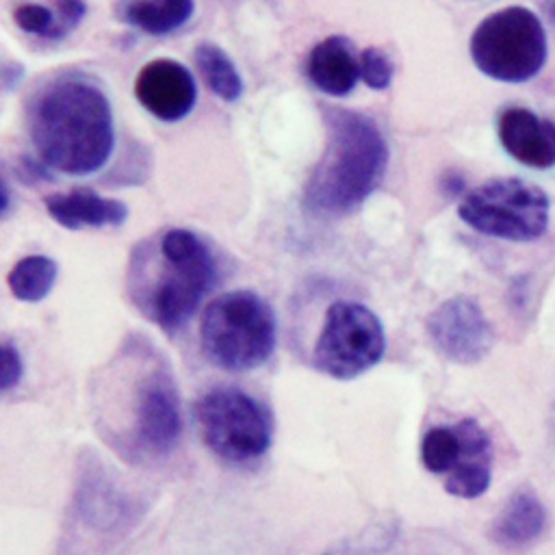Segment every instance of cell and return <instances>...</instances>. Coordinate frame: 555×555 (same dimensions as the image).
Listing matches in <instances>:
<instances>
[{
	"mask_svg": "<svg viewBox=\"0 0 555 555\" xmlns=\"http://www.w3.org/2000/svg\"><path fill=\"white\" fill-rule=\"evenodd\" d=\"M195 9V0H124L119 4V17L147 33V35H169L182 28Z\"/></svg>",
	"mask_w": 555,
	"mask_h": 555,
	"instance_id": "2e32d148",
	"label": "cell"
},
{
	"mask_svg": "<svg viewBox=\"0 0 555 555\" xmlns=\"http://www.w3.org/2000/svg\"><path fill=\"white\" fill-rule=\"evenodd\" d=\"M24 377V360L13 343H2V366H0V390L9 392Z\"/></svg>",
	"mask_w": 555,
	"mask_h": 555,
	"instance_id": "603a6c76",
	"label": "cell"
},
{
	"mask_svg": "<svg viewBox=\"0 0 555 555\" xmlns=\"http://www.w3.org/2000/svg\"><path fill=\"white\" fill-rule=\"evenodd\" d=\"M399 538V520L397 518H377L356 531L349 538L334 542L321 555H382L386 553Z\"/></svg>",
	"mask_w": 555,
	"mask_h": 555,
	"instance_id": "d6986e66",
	"label": "cell"
},
{
	"mask_svg": "<svg viewBox=\"0 0 555 555\" xmlns=\"http://www.w3.org/2000/svg\"><path fill=\"white\" fill-rule=\"evenodd\" d=\"M46 210L56 223L67 230L113 228L121 225L128 219V208L124 202L85 189L48 195Z\"/></svg>",
	"mask_w": 555,
	"mask_h": 555,
	"instance_id": "5bb4252c",
	"label": "cell"
},
{
	"mask_svg": "<svg viewBox=\"0 0 555 555\" xmlns=\"http://www.w3.org/2000/svg\"><path fill=\"white\" fill-rule=\"evenodd\" d=\"M195 65L208 89L223 102H236L243 95V80L232 59L210 41L195 48Z\"/></svg>",
	"mask_w": 555,
	"mask_h": 555,
	"instance_id": "ac0fdd59",
	"label": "cell"
},
{
	"mask_svg": "<svg viewBox=\"0 0 555 555\" xmlns=\"http://www.w3.org/2000/svg\"><path fill=\"white\" fill-rule=\"evenodd\" d=\"M199 345L208 362L230 373L267 364L278 345V319L254 291H230L215 297L199 321Z\"/></svg>",
	"mask_w": 555,
	"mask_h": 555,
	"instance_id": "277c9868",
	"label": "cell"
},
{
	"mask_svg": "<svg viewBox=\"0 0 555 555\" xmlns=\"http://www.w3.org/2000/svg\"><path fill=\"white\" fill-rule=\"evenodd\" d=\"M548 195L522 178H494L470 189L457 215L473 230L503 241L527 243L548 228Z\"/></svg>",
	"mask_w": 555,
	"mask_h": 555,
	"instance_id": "52a82bcc",
	"label": "cell"
},
{
	"mask_svg": "<svg viewBox=\"0 0 555 555\" xmlns=\"http://www.w3.org/2000/svg\"><path fill=\"white\" fill-rule=\"evenodd\" d=\"M59 267L50 256L30 254L13 264L7 284L15 299L26 304H37L50 295L56 282Z\"/></svg>",
	"mask_w": 555,
	"mask_h": 555,
	"instance_id": "e0dca14e",
	"label": "cell"
},
{
	"mask_svg": "<svg viewBox=\"0 0 555 555\" xmlns=\"http://www.w3.org/2000/svg\"><path fill=\"white\" fill-rule=\"evenodd\" d=\"M546 35L540 17L527 7H505L486 15L470 37L477 69L501 82H527L546 61Z\"/></svg>",
	"mask_w": 555,
	"mask_h": 555,
	"instance_id": "8992f818",
	"label": "cell"
},
{
	"mask_svg": "<svg viewBox=\"0 0 555 555\" xmlns=\"http://www.w3.org/2000/svg\"><path fill=\"white\" fill-rule=\"evenodd\" d=\"M386 353L379 317L358 301H334L312 349V366L334 379H356Z\"/></svg>",
	"mask_w": 555,
	"mask_h": 555,
	"instance_id": "ba28073f",
	"label": "cell"
},
{
	"mask_svg": "<svg viewBox=\"0 0 555 555\" xmlns=\"http://www.w3.org/2000/svg\"><path fill=\"white\" fill-rule=\"evenodd\" d=\"M544 11L555 20V0H546L544 2Z\"/></svg>",
	"mask_w": 555,
	"mask_h": 555,
	"instance_id": "d4e9b609",
	"label": "cell"
},
{
	"mask_svg": "<svg viewBox=\"0 0 555 555\" xmlns=\"http://www.w3.org/2000/svg\"><path fill=\"white\" fill-rule=\"evenodd\" d=\"M139 104L163 121H180L197 100V87L191 72L173 59H156L141 67L134 80Z\"/></svg>",
	"mask_w": 555,
	"mask_h": 555,
	"instance_id": "8fae6325",
	"label": "cell"
},
{
	"mask_svg": "<svg viewBox=\"0 0 555 555\" xmlns=\"http://www.w3.org/2000/svg\"><path fill=\"white\" fill-rule=\"evenodd\" d=\"M130 436L139 453L160 457L182 436V408L173 375L160 362L143 366L130 388Z\"/></svg>",
	"mask_w": 555,
	"mask_h": 555,
	"instance_id": "9c48e42d",
	"label": "cell"
},
{
	"mask_svg": "<svg viewBox=\"0 0 555 555\" xmlns=\"http://www.w3.org/2000/svg\"><path fill=\"white\" fill-rule=\"evenodd\" d=\"M429 343L449 362L477 364L494 343L490 321L477 301L464 295L444 299L425 323Z\"/></svg>",
	"mask_w": 555,
	"mask_h": 555,
	"instance_id": "30bf717a",
	"label": "cell"
},
{
	"mask_svg": "<svg viewBox=\"0 0 555 555\" xmlns=\"http://www.w3.org/2000/svg\"><path fill=\"white\" fill-rule=\"evenodd\" d=\"M217 260L195 232L169 228L158 238L154 280H143L134 295L143 314L165 334L180 332L202 299L217 284Z\"/></svg>",
	"mask_w": 555,
	"mask_h": 555,
	"instance_id": "3957f363",
	"label": "cell"
},
{
	"mask_svg": "<svg viewBox=\"0 0 555 555\" xmlns=\"http://www.w3.org/2000/svg\"><path fill=\"white\" fill-rule=\"evenodd\" d=\"M492 462H477L460 466L444 479V490L457 499H477L490 488Z\"/></svg>",
	"mask_w": 555,
	"mask_h": 555,
	"instance_id": "ffe728a7",
	"label": "cell"
},
{
	"mask_svg": "<svg viewBox=\"0 0 555 555\" xmlns=\"http://www.w3.org/2000/svg\"><path fill=\"white\" fill-rule=\"evenodd\" d=\"M306 74L312 87L325 95L343 98L351 93L360 78V59L353 43L343 35L325 37L310 50Z\"/></svg>",
	"mask_w": 555,
	"mask_h": 555,
	"instance_id": "4fadbf2b",
	"label": "cell"
},
{
	"mask_svg": "<svg viewBox=\"0 0 555 555\" xmlns=\"http://www.w3.org/2000/svg\"><path fill=\"white\" fill-rule=\"evenodd\" d=\"M392 61L379 48H366L360 52V78L373 91H382L392 82Z\"/></svg>",
	"mask_w": 555,
	"mask_h": 555,
	"instance_id": "44dd1931",
	"label": "cell"
},
{
	"mask_svg": "<svg viewBox=\"0 0 555 555\" xmlns=\"http://www.w3.org/2000/svg\"><path fill=\"white\" fill-rule=\"evenodd\" d=\"M87 13L82 0H56V39L74 30Z\"/></svg>",
	"mask_w": 555,
	"mask_h": 555,
	"instance_id": "cb8c5ba5",
	"label": "cell"
},
{
	"mask_svg": "<svg viewBox=\"0 0 555 555\" xmlns=\"http://www.w3.org/2000/svg\"><path fill=\"white\" fill-rule=\"evenodd\" d=\"M193 416L202 442L225 462L258 460L273 442L271 414L236 386H215L199 395Z\"/></svg>",
	"mask_w": 555,
	"mask_h": 555,
	"instance_id": "5b68a950",
	"label": "cell"
},
{
	"mask_svg": "<svg viewBox=\"0 0 555 555\" xmlns=\"http://www.w3.org/2000/svg\"><path fill=\"white\" fill-rule=\"evenodd\" d=\"M15 22L24 33L56 39V11H50L43 4H20L15 9Z\"/></svg>",
	"mask_w": 555,
	"mask_h": 555,
	"instance_id": "7402d4cb",
	"label": "cell"
},
{
	"mask_svg": "<svg viewBox=\"0 0 555 555\" xmlns=\"http://www.w3.org/2000/svg\"><path fill=\"white\" fill-rule=\"evenodd\" d=\"M325 126V152L308 178L304 206L319 217H340L356 210L382 182L388 143L362 113L332 108Z\"/></svg>",
	"mask_w": 555,
	"mask_h": 555,
	"instance_id": "7a4b0ae2",
	"label": "cell"
},
{
	"mask_svg": "<svg viewBox=\"0 0 555 555\" xmlns=\"http://www.w3.org/2000/svg\"><path fill=\"white\" fill-rule=\"evenodd\" d=\"M499 139L518 163L535 169L555 165V121L522 106H509L499 115Z\"/></svg>",
	"mask_w": 555,
	"mask_h": 555,
	"instance_id": "7c38bea8",
	"label": "cell"
},
{
	"mask_svg": "<svg viewBox=\"0 0 555 555\" xmlns=\"http://www.w3.org/2000/svg\"><path fill=\"white\" fill-rule=\"evenodd\" d=\"M546 514L533 492H516L492 522V540L503 548H522L540 538Z\"/></svg>",
	"mask_w": 555,
	"mask_h": 555,
	"instance_id": "9a60e30c",
	"label": "cell"
},
{
	"mask_svg": "<svg viewBox=\"0 0 555 555\" xmlns=\"http://www.w3.org/2000/svg\"><path fill=\"white\" fill-rule=\"evenodd\" d=\"M28 134L46 167L67 176H91L115 150L108 95L82 74H61L33 98Z\"/></svg>",
	"mask_w": 555,
	"mask_h": 555,
	"instance_id": "6da1fadb",
	"label": "cell"
}]
</instances>
